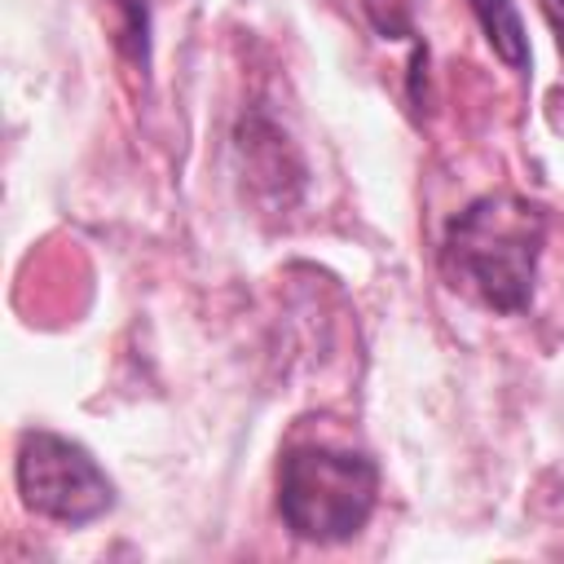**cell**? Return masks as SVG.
Wrapping results in <instances>:
<instances>
[{"label": "cell", "mask_w": 564, "mask_h": 564, "mask_svg": "<svg viewBox=\"0 0 564 564\" xmlns=\"http://www.w3.org/2000/svg\"><path fill=\"white\" fill-rule=\"evenodd\" d=\"M115 13V31L119 44H128V53L145 66L150 57V0H106Z\"/></svg>", "instance_id": "5"}, {"label": "cell", "mask_w": 564, "mask_h": 564, "mask_svg": "<svg viewBox=\"0 0 564 564\" xmlns=\"http://www.w3.org/2000/svg\"><path fill=\"white\" fill-rule=\"evenodd\" d=\"M379 502V467L361 449L330 441H300L278 463V511L304 542L330 546L366 529Z\"/></svg>", "instance_id": "2"}, {"label": "cell", "mask_w": 564, "mask_h": 564, "mask_svg": "<svg viewBox=\"0 0 564 564\" xmlns=\"http://www.w3.org/2000/svg\"><path fill=\"white\" fill-rule=\"evenodd\" d=\"M538 9H542L546 26H551V35H555V44L564 53V0H538Z\"/></svg>", "instance_id": "6"}, {"label": "cell", "mask_w": 564, "mask_h": 564, "mask_svg": "<svg viewBox=\"0 0 564 564\" xmlns=\"http://www.w3.org/2000/svg\"><path fill=\"white\" fill-rule=\"evenodd\" d=\"M18 494L26 511L57 524H93L115 507V480L101 463L70 436L57 432H22L18 441Z\"/></svg>", "instance_id": "3"}, {"label": "cell", "mask_w": 564, "mask_h": 564, "mask_svg": "<svg viewBox=\"0 0 564 564\" xmlns=\"http://www.w3.org/2000/svg\"><path fill=\"white\" fill-rule=\"evenodd\" d=\"M489 48L511 66V70H524L529 66V35H524V22H520V9L516 0H467Z\"/></svg>", "instance_id": "4"}, {"label": "cell", "mask_w": 564, "mask_h": 564, "mask_svg": "<svg viewBox=\"0 0 564 564\" xmlns=\"http://www.w3.org/2000/svg\"><path fill=\"white\" fill-rule=\"evenodd\" d=\"M546 238V212L516 194H485L467 203L441 242V260L458 286L498 313H524Z\"/></svg>", "instance_id": "1"}]
</instances>
